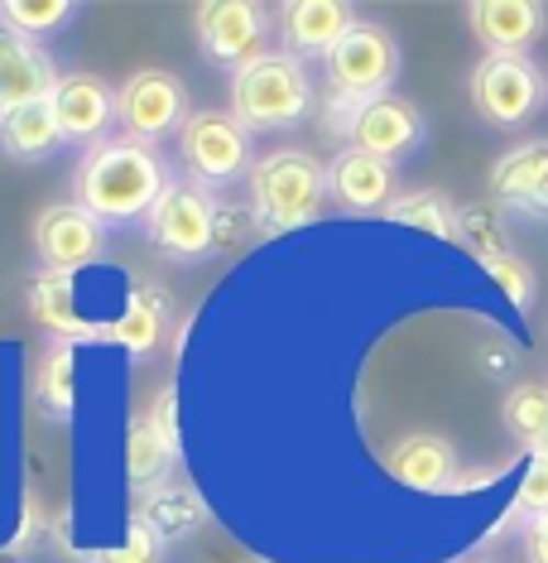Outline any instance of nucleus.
<instances>
[{
  "label": "nucleus",
  "instance_id": "1",
  "mask_svg": "<svg viewBox=\"0 0 548 563\" xmlns=\"http://www.w3.org/2000/svg\"><path fill=\"white\" fill-rule=\"evenodd\" d=\"M174 174L155 145H139L131 135H107L101 145L82 150L78 169H72V202H82L107 227H135L155 212Z\"/></svg>",
  "mask_w": 548,
  "mask_h": 563
},
{
  "label": "nucleus",
  "instance_id": "2",
  "mask_svg": "<svg viewBox=\"0 0 548 563\" xmlns=\"http://www.w3.org/2000/svg\"><path fill=\"white\" fill-rule=\"evenodd\" d=\"M250 212L265 236H289L323 217L327 198V164L309 150H270L250 169Z\"/></svg>",
  "mask_w": 548,
  "mask_h": 563
},
{
  "label": "nucleus",
  "instance_id": "3",
  "mask_svg": "<svg viewBox=\"0 0 548 563\" xmlns=\"http://www.w3.org/2000/svg\"><path fill=\"white\" fill-rule=\"evenodd\" d=\"M232 117L250 135H284L313 117V78L309 63L270 48L232 78Z\"/></svg>",
  "mask_w": 548,
  "mask_h": 563
},
{
  "label": "nucleus",
  "instance_id": "4",
  "mask_svg": "<svg viewBox=\"0 0 548 563\" xmlns=\"http://www.w3.org/2000/svg\"><path fill=\"white\" fill-rule=\"evenodd\" d=\"M178 159H183V178H193L208 194H226L255 169V135L232 111H193L178 135Z\"/></svg>",
  "mask_w": 548,
  "mask_h": 563
},
{
  "label": "nucleus",
  "instance_id": "5",
  "mask_svg": "<svg viewBox=\"0 0 548 563\" xmlns=\"http://www.w3.org/2000/svg\"><path fill=\"white\" fill-rule=\"evenodd\" d=\"M216 227H222V208L216 194L198 188L193 178H174L145 217V241L149 251L174 265H198L216 251Z\"/></svg>",
  "mask_w": 548,
  "mask_h": 563
},
{
  "label": "nucleus",
  "instance_id": "6",
  "mask_svg": "<svg viewBox=\"0 0 548 563\" xmlns=\"http://www.w3.org/2000/svg\"><path fill=\"white\" fill-rule=\"evenodd\" d=\"M471 107L495 131H515L534 121L548 101V78L529 54H487L467 78Z\"/></svg>",
  "mask_w": 548,
  "mask_h": 563
},
{
  "label": "nucleus",
  "instance_id": "7",
  "mask_svg": "<svg viewBox=\"0 0 548 563\" xmlns=\"http://www.w3.org/2000/svg\"><path fill=\"white\" fill-rule=\"evenodd\" d=\"M270 24L275 10L260 5V0H202L193 10V40L198 54L222 73H236L255 63L260 54H270Z\"/></svg>",
  "mask_w": 548,
  "mask_h": 563
},
{
  "label": "nucleus",
  "instance_id": "8",
  "mask_svg": "<svg viewBox=\"0 0 548 563\" xmlns=\"http://www.w3.org/2000/svg\"><path fill=\"white\" fill-rule=\"evenodd\" d=\"M400 68H404V48L385 24H376V20H356L351 34L323 63L327 92H342V97H356V101L394 92Z\"/></svg>",
  "mask_w": 548,
  "mask_h": 563
},
{
  "label": "nucleus",
  "instance_id": "9",
  "mask_svg": "<svg viewBox=\"0 0 548 563\" xmlns=\"http://www.w3.org/2000/svg\"><path fill=\"white\" fill-rule=\"evenodd\" d=\"M188 87L178 73L164 68H139L116 87V125L121 135L139 140V145H159L169 135H183L188 125Z\"/></svg>",
  "mask_w": 548,
  "mask_h": 563
},
{
  "label": "nucleus",
  "instance_id": "10",
  "mask_svg": "<svg viewBox=\"0 0 548 563\" xmlns=\"http://www.w3.org/2000/svg\"><path fill=\"white\" fill-rule=\"evenodd\" d=\"M34 255L44 271L82 275L107 255V222H97L82 202H48L34 217Z\"/></svg>",
  "mask_w": 548,
  "mask_h": 563
},
{
  "label": "nucleus",
  "instance_id": "11",
  "mask_svg": "<svg viewBox=\"0 0 548 563\" xmlns=\"http://www.w3.org/2000/svg\"><path fill=\"white\" fill-rule=\"evenodd\" d=\"M48 107H54L63 145L92 150L116 125V87H107V78H97V73H63Z\"/></svg>",
  "mask_w": 548,
  "mask_h": 563
},
{
  "label": "nucleus",
  "instance_id": "12",
  "mask_svg": "<svg viewBox=\"0 0 548 563\" xmlns=\"http://www.w3.org/2000/svg\"><path fill=\"white\" fill-rule=\"evenodd\" d=\"M424 140H428V117L400 92L371 97L361 107L356 131H351L356 150H366V155H376V159H390V164H400L404 155L424 150Z\"/></svg>",
  "mask_w": 548,
  "mask_h": 563
},
{
  "label": "nucleus",
  "instance_id": "13",
  "mask_svg": "<svg viewBox=\"0 0 548 563\" xmlns=\"http://www.w3.org/2000/svg\"><path fill=\"white\" fill-rule=\"evenodd\" d=\"M361 20L347 0H284L275 5V24H279V40H284V54L294 58H323L347 40L351 24Z\"/></svg>",
  "mask_w": 548,
  "mask_h": 563
},
{
  "label": "nucleus",
  "instance_id": "14",
  "mask_svg": "<svg viewBox=\"0 0 548 563\" xmlns=\"http://www.w3.org/2000/svg\"><path fill=\"white\" fill-rule=\"evenodd\" d=\"M327 188H333V202L342 212H351V217H366V212H380L385 217V208L400 194V169H394L390 159H376V155H366V150H337L333 164H327Z\"/></svg>",
  "mask_w": 548,
  "mask_h": 563
},
{
  "label": "nucleus",
  "instance_id": "15",
  "mask_svg": "<svg viewBox=\"0 0 548 563\" xmlns=\"http://www.w3.org/2000/svg\"><path fill=\"white\" fill-rule=\"evenodd\" d=\"M385 467L394 472V482L410 486L424 496H448L457 477H462V457L443 433H404L385 448Z\"/></svg>",
  "mask_w": 548,
  "mask_h": 563
},
{
  "label": "nucleus",
  "instance_id": "16",
  "mask_svg": "<svg viewBox=\"0 0 548 563\" xmlns=\"http://www.w3.org/2000/svg\"><path fill=\"white\" fill-rule=\"evenodd\" d=\"M467 24L487 44V54H529L544 40L548 5L539 0H471Z\"/></svg>",
  "mask_w": 548,
  "mask_h": 563
},
{
  "label": "nucleus",
  "instance_id": "17",
  "mask_svg": "<svg viewBox=\"0 0 548 563\" xmlns=\"http://www.w3.org/2000/svg\"><path fill=\"white\" fill-rule=\"evenodd\" d=\"M58 78L63 73H58V63L44 54V44L15 40V34L0 30V117L48 101Z\"/></svg>",
  "mask_w": 548,
  "mask_h": 563
},
{
  "label": "nucleus",
  "instance_id": "18",
  "mask_svg": "<svg viewBox=\"0 0 548 563\" xmlns=\"http://www.w3.org/2000/svg\"><path fill=\"white\" fill-rule=\"evenodd\" d=\"M491 198L519 212H548V140H529L495 159Z\"/></svg>",
  "mask_w": 548,
  "mask_h": 563
},
{
  "label": "nucleus",
  "instance_id": "19",
  "mask_svg": "<svg viewBox=\"0 0 548 563\" xmlns=\"http://www.w3.org/2000/svg\"><path fill=\"white\" fill-rule=\"evenodd\" d=\"M30 400L48 419H72V409H78V342H44L30 376Z\"/></svg>",
  "mask_w": 548,
  "mask_h": 563
},
{
  "label": "nucleus",
  "instance_id": "20",
  "mask_svg": "<svg viewBox=\"0 0 548 563\" xmlns=\"http://www.w3.org/2000/svg\"><path fill=\"white\" fill-rule=\"evenodd\" d=\"M0 150H5L15 164H44L63 150V131L54 121V107L40 101V107H20L10 117H0Z\"/></svg>",
  "mask_w": 548,
  "mask_h": 563
},
{
  "label": "nucleus",
  "instance_id": "21",
  "mask_svg": "<svg viewBox=\"0 0 548 563\" xmlns=\"http://www.w3.org/2000/svg\"><path fill=\"white\" fill-rule=\"evenodd\" d=\"M174 448L159 439V429L149 424V415H139L131 424V439H125V477H131L135 492H164L174 477Z\"/></svg>",
  "mask_w": 548,
  "mask_h": 563
},
{
  "label": "nucleus",
  "instance_id": "22",
  "mask_svg": "<svg viewBox=\"0 0 548 563\" xmlns=\"http://www.w3.org/2000/svg\"><path fill=\"white\" fill-rule=\"evenodd\" d=\"M164 323H169V299H164V289H135L131 299H125L121 318L107 328V338L121 342L125 352L145 356V352H155V342L164 338Z\"/></svg>",
  "mask_w": 548,
  "mask_h": 563
},
{
  "label": "nucleus",
  "instance_id": "23",
  "mask_svg": "<svg viewBox=\"0 0 548 563\" xmlns=\"http://www.w3.org/2000/svg\"><path fill=\"white\" fill-rule=\"evenodd\" d=\"M145 525H155L164 540H188L208 525V506H202L198 492H178V486H164V492H149L139 496V510H135Z\"/></svg>",
  "mask_w": 548,
  "mask_h": 563
},
{
  "label": "nucleus",
  "instance_id": "24",
  "mask_svg": "<svg viewBox=\"0 0 548 563\" xmlns=\"http://www.w3.org/2000/svg\"><path fill=\"white\" fill-rule=\"evenodd\" d=\"M385 217L394 227H414V232H424V236L457 241V208L438 188H410V194H400L390 202Z\"/></svg>",
  "mask_w": 548,
  "mask_h": 563
},
{
  "label": "nucleus",
  "instance_id": "25",
  "mask_svg": "<svg viewBox=\"0 0 548 563\" xmlns=\"http://www.w3.org/2000/svg\"><path fill=\"white\" fill-rule=\"evenodd\" d=\"M72 20H78L72 0H0V30L30 44H44L48 34H58Z\"/></svg>",
  "mask_w": 548,
  "mask_h": 563
},
{
  "label": "nucleus",
  "instance_id": "26",
  "mask_svg": "<svg viewBox=\"0 0 548 563\" xmlns=\"http://www.w3.org/2000/svg\"><path fill=\"white\" fill-rule=\"evenodd\" d=\"M457 241L477 255V261H491V255L510 251L501 212L487 208V202H471V208H457Z\"/></svg>",
  "mask_w": 548,
  "mask_h": 563
},
{
  "label": "nucleus",
  "instance_id": "27",
  "mask_svg": "<svg viewBox=\"0 0 548 563\" xmlns=\"http://www.w3.org/2000/svg\"><path fill=\"white\" fill-rule=\"evenodd\" d=\"M505 424L525 448H534L548 429V386H515L505 400Z\"/></svg>",
  "mask_w": 548,
  "mask_h": 563
},
{
  "label": "nucleus",
  "instance_id": "28",
  "mask_svg": "<svg viewBox=\"0 0 548 563\" xmlns=\"http://www.w3.org/2000/svg\"><path fill=\"white\" fill-rule=\"evenodd\" d=\"M481 265H487V275L495 279V289H501L519 313H529V309H534V294H539V279H534V265L525 261V255L501 251V255H491V261H481Z\"/></svg>",
  "mask_w": 548,
  "mask_h": 563
},
{
  "label": "nucleus",
  "instance_id": "29",
  "mask_svg": "<svg viewBox=\"0 0 548 563\" xmlns=\"http://www.w3.org/2000/svg\"><path fill=\"white\" fill-rule=\"evenodd\" d=\"M92 563H164V534L155 530V525H145L135 516L125 544L101 549V554H92Z\"/></svg>",
  "mask_w": 548,
  "mask_h": 563
},
{
  "label": "nucleus",
  "instance_id": "30",
  "mask_svg": "<svg viewBox=\"0 0 548 563\" xmlns=\"http://www.w3.org/2000/svg\"><path fill=\"white\" fill-rule=\"evenodd\" d=\"M361 107H366V101L342 97V92H327L323 97V111H317V131H323V140H333L337 150H347L356 121H361Z\"/></svg>",
  "mask_w": 548,
  "mask_h": 563
},
{
  "label": "nucleus",
  "instance_id": "31",
  "mask_svg": "<svg viewBox=\"0 0 548 563\" xmlns=\"http://www.w3.org/2000/svg\"><path fill=\"white\" fill-rule=\"evenodd\" d=\"M515 516H548V463L544 457H529L525 477H519V492H515Z\"/></svg>",
  "mask_w": 548,
  "mask_h": 563
},
{
  "label": "nucleus",
  "instance_id": "32",
  "mask_svg": "<svg viewBox=\"0 0 548 563\" xmlns=\"http://www.w3.org/2000/svg\"><path fill=\"white\" fill-rule=\"evenodd\" d=\"M174 409H178V390H174V386H164V390L155 395V405H149V424H155V429H159V439L178 453V448H183V439H178V415H174Z\"/></svg>",
  "mask_w": 548,
  "mask_h": 563
},
{
  "label": "nucleus",
  "instance_id": "33",
  "mask_svg": "<svg viewBox=\"0 0 548 563\" xmlns=\"http://www.w3.org/2000/svg\"><path fill=\"white\" fill-rule=\"evenodd\" d=\"M525 559L529 563H548V516H534L525 525Z\"/></svg>",
  "mask_w": 548,
  "mask_h": 563
},
{
  "label": "nucleus",
  "instance_id": "34",
  "mask_svg": "<svg viewBox=\"0 0 548 563\" xmlns=\"http://www.w3.org/2000/svg\"><path fill=\"white\" fill-rule=\"evenodd\" d=\"M529 457H544V463H548V429H544V439L529 448Z\"/></svg>",
  "mask_w": 548,
  "mask_h": 563
}]
</instances>
